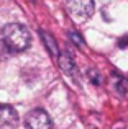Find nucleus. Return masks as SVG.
I'll return each instance as SVG.
<instances>
[{
	"instance_id": "1",
	"label": "nucleus",
	"mask_w": 128,
	"mask_h": 129,
	"mask_svg": "<svg viewBox=\"0 0 128 129\" xmlns=\"http://www.w3.org/2000/svg\"><path fill=\"white\" fill-rule=\"evenodd\" d=\"M3 41L7 43V46L10 47L12 52H22L30 46L31 36L30 31L20 23H10L2 29Z\"/></svg>"
},
{
	"instance_id": "2",
	"label": "nucleus",
	"mask_w": 128,
	"mask_h": 129,
	"mask_svg": "<svg viewBox=\"0 0 128 129\" xmlns=\"http://www.w3.org/2000/svg\"><path fill=\"white\" fill-rule=\"evenodd\" d=\"M66 7L71 18L77 23H82L92 16L95 5L94 0H66Z\"/></svg>"
},
{
	"instance_id": "3",
	"label": "nucleus",
	"mask_w": 128,
	"mask_h": 129,
	"mask_svg": "<svg viewBox=\"0 0 128 129\" xmlns=\"http://www.w3.org/2000/svg\"><path fill=\"white\" fill-rule=\"evenodd\" d=\"M26 129H51V118L41 108L30 111L25 118Z\"/></svg>"
},
{
	"instance_id": "4",
	"label": "nucleus",
	"mask_w": 128,
	"mask_h": 129,
	"mask_svg": "<svg viewBox=\"0 0 128 129\" xmlns=\"http://www.w3.org/2000/svg\"><path fill=\"white\" fill-rule=\"evenodd\" d=\"M18 124V113L8 105H0V129H15Z\"/></svg>"
},
{
	"instance_id": "5",
	"label": "nucleus",
	"mask_w": 128,
	"mask_h": 129,
	"mask_svg": "<svg viewBox=\"0 0 128 129\" xmlns=\"http://www.w3.org/2000/svg\"><path fill=\"white\" fill-rule=\"evenodd\" d=\"M59 67L62 69V72L66 74L67 77H71V79H74V80H79V70H77L76 62H74V59L71 57L69 52L59 54Z\"/></svg>"
},
{
	"instance_id": "6",
	"label": "nucleus",
	"mask_w": 128,
	"mask_h": 129,
	"mask_svg": "<svg viewBox=\"0 0 128 129\" xmlns=\"http://www.w3.org/2000/svg\"><path fill=\"white\" fill-rule=\"evenodd\" d=\"M39 35H41L43 39H45V44H46V47H48V51L51 52V56L59 57V51H58V46H56L54 38H53L51 35H48V33H45V31H41Z\"/></svg>"
},
{
	"instance_id": "7",
	"label": "nucleus",
	"mask_w": 128,
	"mask_h": 129,
	"mask_svg": "<svg viewBox=\"0 0 128 129\" xmlns=\"http://www.w3.org/2000/svg\"><path fill=\"white\" fill-rule=\"evenodd\" d=\"M113 87H115V90L120 95H125L126 90H128V80L125 77L118 75V74H113Z\"/></svg>"
},
{
	"instance_id": "8",
	"label": "nucleus",
	"mask_w": 128,
	"mask_h": 129,
	"mask_svg": "<svg viewBox=\"0 0 128 129\" xmlns=\"http://www.w3.org/2000/svg\"><path fill=\"white\" fill-rule=\"evenodd\" d=\"M87 75H89V79H90L92 83H95V85H100V83H102V75H100L95 69H89L87 70Z\"/></svg>"
},
{
	"instance_id": "9",
	"label": "nucleus",
	"mask_w": 128,
	"mask_h": 129,
	"mask_svg": "<svg viewBox=\"0 0 128 129\" xmlns=\"http://www.w3.org/2000/svg\"><path fill=\"white\" fill-rule=\"evenodd\" d=\"M12 54V51H10V47L7 46V43L3 41V39H0V60H5L7 57Z\"/></svg>"
},
{
	"instance_id": "10",
	"label": "nucleus",
	"mask_w": 128,
	"mask_h": 129,
	"mask_svg": "<svg viewBox=\"0 0 128 129\" xmlns=\"http://www.w3.org/2000/svg\"><path fill=\"white\" fill-rule=\"evenodd\" d=\"M71 39H72V43L76 44V46H79V47H82L84 46V38L79 35V33H71Z\"/></svg>"
},
{
	"instance_id": "11",
	"label": "nucleus",
	"mask_w": 128,
	"mask_h": 129,
	"mask_svg": "<svg viewBox=\"0 0 128 129\" xmlns=\"http://www.w3.org/2000/svg\"><path fill=\"white\" fill-rule=\"evenodd\" d=\"M118 46L120 47H128V36H125V38H122L118 41Z\"/></svg>"
}]
</instances>
